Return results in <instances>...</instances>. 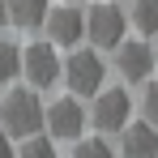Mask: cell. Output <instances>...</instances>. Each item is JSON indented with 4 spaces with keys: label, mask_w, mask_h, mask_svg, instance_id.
Wrapping results in <instances>:
<instances>
[{
    "label": "cell",
    "mask_w": 158,
    "mask_h": 158,
    "mask_svg": "<svg viewBox=\"0 0 158 158\" xmlns=\"http://www.w3.org/2000/svg\"><path fill=\"white\" fill-rule=\"evenodd\" d=\"M4 22H9V4L0 0V26H4Z\"/></svg>",
    "instance_id": "obj_17"
},
{
    "label": "cell",
    "mask_w": 158,
    "mask_h": 158,
    "mask_svg": "<svg viewBox=\"0 0 158 158\" xmlns=\"http://www.w3.org/2000/svg\"><path fill=\"white\" fill-rule=\"evenodd\" d=\"M154 64H158V47H154Z\"/></svg>",
    "instance_id": "obj_18"
},
{
    "label": "cell",
    "mask_w": 158,
    "mask_h": 158,
    "mask_svg": "<svg viewBox=\"0 0 158 158\" xmlns=\"http://www.w3.org/2000/svg\"><path fill=\"white\" fill-rule=\"evenodd\" d=\"M47 39L56 47H77L85 39V13L77 4H60V9H47Z\"/></svg>",
    "instance_id": "obj_6"
},
{
    "label": "cell",
    "mask_w": 158,
    "mask_h": 158,
    "mask_svg": "<svg viewBox=\"0 0 158 158\" xmlns=\"http://www.w3.org/2000/svg\"><path fill=\"white\" fill-rule=\"evenodd\" d=\"M120 154L124 158H158V128L150 120H137V124H124L120 128Z\"/></svg>",
    "instance_id": "obj_9"
},
{
    "label": "cell",
    "mask_w": 158,
    "mask_h": 158,
    "mask_svg": "<svg viewBox=\"0 0 158 158\" xmlns=\"http://www.w3.org/2000/svg\"><path fill=\"white\" fill-rule=\"evenodd\" d=\"M0 128L17 141H26L34 132H43V103L34 90H9L0 103Z\"/></svg>",
    "instance_id": "obj_1"
},
{
    "label": "cell",
    "mask_w": 158,
    "mask_h": 158,
    "mask_svg": "<svg viewBox=\"0 0 158 158\" xmlns=\"http://www.w3.org/2000/svg\"><path fill=\"white\" fill-rule=\"evenodd\" d=\"M17 77H22V47L9 43V39H0V85H9Z\"/></svg>",
    "instance_id": "obj_11"
},
{
    "label": "cell",
    "mask_w": 158,
    "mask_h": 158,
    "mask_svg": "<svg viewBox=\"0 0 158 158\" xmlns=\"http://www.w3.org/2000/svg\"><path fill=\"white\" fill-rule=\"evenodd\" d=\"M43 128L52 141H77L85 128V111L77 98H56L52 107H43Z\"/></svg>",
    "instance_id": "obj_4"
},
{
    "label": "cell",
    "mask_w": 158,
    "mask_h": 158,
    "mask_svg": "<svg viewBox=\"0 0 158 158\" xmlns=\"http://www.w3.org/2000/svg\"><path fill=\"white\" fill-rule=\"evenodd\" d=\"M132 26L141 34H158V0H132Z\"/></svg>",
    "instance_id": "obj_12"
},
{
    "label": "cell",
    "mask_w": 158,
    "mask_h": 158,
    "mask_svg": "<svg viewBox=\"0 0 158 158\" xmlns=\"http://www.w3.org/2000/svg\"><path fill=\"white\" fill-rule=\"evenodd\" d=\"M0 158H17V150H13V137H9V132H0Z\"/></svg>",
    "instance_id": "obj_16"
},
{
    "label": "cell",
    "mask_w": 158,
    "mask_h": 158,
    "mask_svg": "<svg viewBox=\"0 0 158 158\" xmlns=\"http://www.w3.org/2000/svg\"><path fill=\"white\" fill-rule=\"evenodd\" d=\"M64 77H69V90L77 98H94L103 90L107 69H103V60H98V52H73L69 64H64Z\"/></svg>",
    "instance_id": "obj_3"
},
{
    "label": "cell",
    "mask_w": 158,
    "mask_h": 158,
    "mask_svg": "<svg viewBox=\"0 0 158 158\" xmlns=\"http://www.w3.org/2000/svg\"><path fill=\"white\" fill-rule=\"evenodd\" d=\"M132 115V103H128V90H98L94 94V124L103 132H120Z\"/></svg>",
    "instance_id": "obj_7"
},
{
    "label": "cell",
    "mask_w": 158,
    "mask_h": 158,
    "mask_svg": "<svg viewBox=\"0 0 158 158\" xmlns=\"http://www.w3.org/2000/svg\"><path fill=\"white\" fill-rule=\"evenodd\" d=\"M73 158H115V150H111L107 141H98V137H77Z\"/></svg>",
    "instance_id": "obj_14"
},
{
    "label": "cell",
    "mask_w": 158,
    "mask_h": 158,
    "mask_svg": "<svg viewBox=\"0 0 158 158\" xmlns=\"http://www.w3.org/2000/svg\"><path fill=\"white\" fill-rule=\"evenodd\" d=\"M124 30H128V17L115 9V4H94L90 13H85V39L94 43V47H120L124 43Z\"/></svg>",
    "instance_id": "obj_2"
},
{
    "label": "cell",
    "mask_w": 158,
    "mask_h": 158,
    "mask_svg": "<svg viewBox=\"0 0 158 158\" xmlns=\"http://www.w3.org/2000/svg\"><path fill=\"white\" fill-rule=\"evenodd\" d=\"M145 120L158 128V81H154V85H145Z\"/></svg>",
    "instance_id": "obj_15"
},
{
    "label": "cell",
    "mask_w": 158,
    "mask_h": 158,
    "mask_svg": "<svg viewBox=\"0 0 158 158\" xmlns=\"http://www.w3.org/2000/svg\"><path fill=\"white\" fill-rule=\"evenodd\" d=\"M17 158H56V141H52V137H43V132H34V137L22 141Z\"/></svg>",
    "instance_id": "obj_13"
},
{
    "label": "cell",
    "mask_w": 158,
    "mask_h": 158,
    "mask_svg": "<svg viewBox=\"0 0 158 158\" xmlns=\"http://www.w3.org/2000/svg\"><path fill=\"white\" fill-rule=\"evenodd\" d=\"M9 4V22L22 30H34L47 22V9H52V0H4Z\"/></svg>",
    "instance_id": "obj_10"
},
{
    "label": "cell",
    "mask_w": 158,
    "mask_h": 158,
    "mask_svg": "<svg viewBox=\"0 0 158 158\" xmlns=\"http://www.w3.org/2000/svg\"><path fill=\"white\" fill-rule=\"evenodd\" d=\"M115 69H120V77L124 81H150L154 73V47L150 43H120L115 47Z\"/></svg>",
    "instance_id": "obj_8"
},
{
    "label": "cell",
    "mask_w": 158,
    "mask_h": 158,
    "mask_svg": "<svg viewBox=\"0 0 158 158\" xmlns=\"http://www.w3.org/2000/svg\"><path fill=\"white\" fill-rule=\"evenodd\" d=\"M22 73L34 90H47L60 81V56H56V43H30L22 52Z\"/></svg>",
    "instance_id": "obj_5"
}]
</instances>
